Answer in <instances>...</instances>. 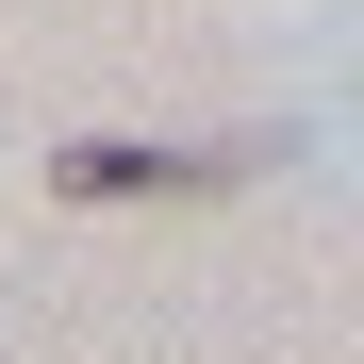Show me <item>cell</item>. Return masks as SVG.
I'll return each mask as SVG.
<instances>
[{
  "instance_id": "obj_1",
  "label": "cell",
  "mask_w": 364,
  "mask_h": 364,
  "mask_svg": "<svg viewBox=\"0 0 364 364\" xmlns=\"http://www.w3.org/2000/svg\"><path fill=\"white\" fill-rule=\"evenodd\" d=\"M265 149H133V133H83V149H50V182L67 199H215V182H249Z\"/></svg>"
}]
</instances>
